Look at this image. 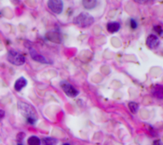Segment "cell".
<instances>
[{"label": "cell", "mask_w": 163, "mask_h": 145, "mask_svg": "<svg viewBox=\"0 0 163 145\" xmlns=\"http://www.w3.org/2000/svg\"><path fill=\"white\" fill-rule=\"evenodd\" d=\"M61 87L62 88V90L64 91V93L66 94V96L70 97V98H75L78 95V89H75L71 84H69L68 82L62 81L61 82Z\"/></svg>", "instance_id": "4"}, {"label": "cell", "mask_w": 163, "mask_h": 145, "mask_svg": "<svg viewBox=\"0 0 163 145\" xmlns=\"http://www.w3.org/2000/svg\"><path fill=\"white\" fill-rule=\"evenodd\" d=\"M48 7L52 12L61 14L63 9V3L61 0H50L48 1Z\"/></svg>", "instance_id": "5"}, {"label": "cell", "mask_w": 163, "mask_h": 145, "mask_svg": "<svg viewBox=\"0 0 163 145\" xmlns=\"http://www.w3.org/2000/svg\"><path fill=\"white\" fill-rule=\"evenodd\" d=\"M4 116H5V112L0 109V119H2Z\"/></svg>", "instance_id": "18"}, {"label": "cell", "mask_w": 163, "mask_h": 145, "mask_svg": "<svg viewBox=\"0 0 163 145\" xmlns=\"http://www.w3.org/2000/svg\"><path fill=\"white\" fill-rule=\"evenodd\" d=\"M62 145H70V144H69V143H63Z\"/></svg>", "instance_id": "19"}, {"label": "cell", "mask_w": 163, "mask_h": 145, "mask_svg": "<svg viewBox=\"0 0 163 145\" xmlns=\"http://www.w3.org/2000/svg\"><path fill=\"white\" fill-rule=\"evenodd\" d=\"M154 31H155L156 33H158L159 36L162 35V28H161V26H159V25L155 26V27H154Z\"/></svg>", "instance_id": "15"}, {"label": "cell", "mask_w": 163, "mask_h": 145, "mask_svg": "<svg viewBox=\"0 0 163 145\" xmlns=\"http://www.w3.org/2000/svg\"><path fill=\"white\" fill-rule=\"evenodd\" d=\"M40 141L42 145H56L58 143V140L55 138H44Z\"/></svg>", "instance_id": "12"}, {"label": "cell", "mask_w": 163, "mask_h": 145, "mask_svg": "<svg viewBox=\"0 0 163 145\" xmlns=\"http://www.w3.org/2000/svg\"><path fill=\"white\" fill-rule=\"evenodd\" d=\"M18 145H23V144H21V143H19V144H18Z\"/></svg>", "instance_id": "20"}, {"label": "cell", "mask_w": 163, "mask_h": 145, "mask_svg": "<svg viewBox=\"0 0 163 145\" xmlns=\"http://www.w3.org/2000/svg\"><path fill=\"white\" fill-rule=\"evenodd\" d=\"M28 145H41L40 140L36 136H31L27 140Z\"/></svg>", "instance_id": "13"}, {"label": "cell", "mask_w": 163, "mask_h": 145, "mask_svg": "<svg viewBox=\"0 0 163 145\" xmlns=\"http://www.w3.org/2000/svg\"><path fill=\"white\" fill-rule=\"evenodd\" d=\"M152 94L154 97L162 99L163 98V92H162V86L161 85H156L153 88H152Z\"/></svg>", "instance_id": "10"}, {"label": "cell", "mask_w": 163, "mask_h": 145, "mask_svg": "<svg viewBox=\"0 0 163 145\" xmlns=\"http://www.w3.org/2000/svg\"><path fill=\"white\" fill-rule=\"evenodd\" d=\"M7 60L8 62H10L13 65L16 66H21V65H24L25 63V57L24 55H21V53L17 52L14 49H10L8 52L7 55Z\"/></svg>", "instance_id": "3"}, {"label": "cell", "mask_w": 163, "mask_h": 145, "mask_svg": "<svg viewBox=\"0 0 163 145\" xmlns=\"http://www.w3.org/2000/svg\"><path fill=\"white\" fill-rule=\"evenodd\" d=\"M128 106H129V109L130 110V112H132L133 114H135L136 112L138 111V108H139L138 103H136V102H129Z\"/></svg>", "instance_id": "14"}, {"label": "cell", "mask_w": 163, "mask_h": 145, "mask_svg": "<svg viewBox=\"0 0 163 145\" xmlns=\"http://www.w3.org/2000/svg\"><path fill=\"white\" fill-rule=\"evenodd\" d=\"M30 55H31V58L37 61V62H41V63H50V61H47V59L44 57V56H42L41 54H39L35 49H33V48H30Z\"/></svg>", "instance_id": "6"}, {"label": "cell", "mask_w": 163, "mask_h": 145, "mask_svg": "<svg viewBox=\"0 0 163 145\" xmlns=\"http://www.w3.org/2000/svg\"><path fill=\"white\" fill-rule=\"evenodd\" d=\"M106 29L109 33H117L119 29H120V24H119V22H117V21L108 22L107 25H106Z\"/></svg>", "instance_id": "9"}, {"label": "cell", "mask_w": 163, "mask_h": 145, "mask_svg": "<svg viewBox=\"0 0 163 145\" xmlns=\"http://www.w3.org/2000/svg\"><path fill=\"white\" fill-rule=\"evenodd\" d=\"M18 108L21 113V115L26 118V120L29 124L34 125L37 122V112L32 105H30L26 102H18Z\"/></svg>", "instance_id": "1"}, {"label": "cell", "mask_w": 163, "mask_h": 145, "mask_svg": "<svg viewBox=\"0 0 163 145\" xmlns=\"http://www.w3.org/2000/svg\"><path fill=\"white\" fill-rule=\"evenodd\" d=\"M153 145H162V140H157L154 141Z\"/></svg>", "instance_id": "17"}, {"label": "cell", "mask_w": 163, "mask_h": 145, "mask_svg": "<svg viewBox=\"0 0 163 145\" xmlns=\"http://www.w3.org/2000/svg\"><path fill=\"white\" fill-rule=\"evenodd\" d=\"M27 85V80L25 79L24 77H20L19 79L16 80L15 84H14V88H15V90L20 92L21 89H23L24 87H25Z\"/></svg>", "instance_id": "8"}, {"label": "cell", "mask_w": 163, "mask_h": 145, "mask_svg": "<svg viewBox=\"0 0 163 145\" xmlns=\"http://www.w3.org/2000/svg\"><path fill=\"white\" fill-rule=\"evenodd\" d=\"M159 45V40H158V37L155 35H150L147 39H146V46L149 48V49H156L158 47Z\"/></svg>", "instance_id": "7"}, {"label": "cell", "mask_w": 163, "mask_h": 145, "mask_svg": "<svg viewBox=\"0 0 163 145\" xmlns=\"http://www.w3.org/2000/svg\"><path fill=\"white\" fill-rule=\"evenodd\" d=\"M82 5L87 9H92L98 5V1L96 0H83Z\"/></svg>", "instance_id": "11"}, {"label": "cell", "mask_w": 163, "mask_h": 145, "mask_svg": "<svg viewBox=\"0 0 163 145\" xmlns=\"http://www.w3.org/2000/svg\"><path fill=\"white\" fill-rule=\"evenodd\" d=\"M94 18L87 12H81L74 19V24L80 27V28H87L93 24Z\"/></svg>", "instance_id": "2"}, {"label": "cell", "mask_w": 163, "mask_h": 145, "mask_svg": "<svg viewBox=\"0 0 163 145\" xmlns=\"http://www.w3.org/2000/svg\"><path fill=\"white\" fill-rule=\"evenodd\" d=\"M130 27H132L133 29H136L137 28V21L134 19L130 20Z\"/></svg>", "instance_id": "16"}]
</instances>
